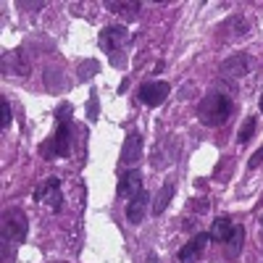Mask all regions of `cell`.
Here are the masks:
<instances>
[{"mask_svg": "<svg viewBox=\"0 0 263 263\" xmlns=\"http://www.w3.org/2000/svg\"><path fill=\"white\" fill-rule=\"evenodd\" d=\"M253 135H255V116H248L245 124L239 126V132H237V142H239V145H245V142L253 140Z\"/></svg>", "mask_w": 263, "mask_h": 263, "instance_id": "2e32d148", "label": "cell"}, {"mask_svg": "<svg viewBox=\"0 0 263 263\" xmlns=\"http://www.w3.org/2000/svg\"><path fill=\"white\" fill-rule=\"evenodd\" d=\"M98 71H100L98 61H84V63L79 66V71H77V74H79V79L84 82V79H90V77H92V74H98Z\"/></svg>", "mask_w": 263, "mask_h": 263, "instance_id": "e0dca14e", "label": "cell"}, {"mask_svg": "<svg viewBox=\"0 0 263 263\" xmlns=\"http://www.w3.org/2000/svg\"><path fill=\"white\" fill-rule=\"evenodd\" d=\"M232 229H234L232 218H229V216H218L216 221H213V227H211V232H208V237L213 239V242H227L229 234H232Z\"/></svg>", "mask_w": 263, "mask_h": 263, "instance_id": "8fae6325", "label": "cell"}, {"mask_svg": "<svg viewBox=\"0 0 263 263\" xmlns=\"http://www.w3.org/2000/svg\"><path fill=\"white\" fill-rule=\"evenodd\" d=\"M140 156H142V135L140 132H129L121 147V166H135Z\"/></svg>", "mask_w": 263, "mask_h": 263, "instance_id": "52a82bcc", "label": "cell"}, {"mask_svg": "<svg viewBox=\"0 0 263 263\" xmlns=\"http://www.w3.org/2000/svg\"><path fill=\"white\" fill-rule=\"evenodd\" d=\"M129 42V32H126V27H105L103 32H100V48L111 55V61L116 58V53H121V48Z\"/></svg>", "mask_w": 263, "mask_h": 263, "instance_id": "5b68a950", "label": "cell"}, {"mask_svg": "<svg viewBox=\"0 0 263 263\" xmlns=\"http://www.w3.org/2000/svg\"><path fill=\"white\" fill-rule=\"evenodd\" d=\"M45 150V156L48 158H69V153H71V124L69 121H58V129H55V135L53 140L42 147Z\"/></svg>", "mask_w": 263, "mask_h": 263, "instance_id": "3957f363", "label": "cell"}, {"mask_svg": "<svg viewBox=\"0 0 263 263\" xmlns=\"http://www.w3.org/2000/svg\"><path fill=\"white\" fill-rule=\"evenodd\" d=\"M171 197H174V184L168 182V184H163V190L158 192V197L153 200V213H163L166 208H168V203H171Z\"/></svg>", "mask_w": 263, "mask_h": 263, "instance_id": "5bb4252c", "label": "cell"}, {"mask_svg": "<svg viewBox=\"0 0 263 263\" xmlns=\"http://www.w3.org/2000/svg\"><path fill=\"white\" fill-rule=\"evenodd\" d=\"M34 200H42V203H48L53 211H61V200H63V195H61V179L58 177H48L42 184L34 187Z\"/></svg>", "mask_w": 263, "mask_h": 263, "instance_id": "8992f818", "label": "cell"}, {"mask_svg": "<svg viewBox=\"0 0 263 263\" xmlns=\"http://www.w3.org/2000/svg\"><path fill=\"white\" fill-rule=\"evenodd\" d=\"M150 205V192H137L135 197H129V203H126V218H129V224H140L142 218H145V211Z\"/></svg>", "mask_w": 263, "mask_h": 263, "instance_id": "9c48e42d", "label": "cell"}, {"mask_svg": "<svg viewBox=\"0 0 263 263\" xmlns=\"http://www.w3.org/2000/svg\"><path fill=\"white\" fill-rule=\"evenodd\" d=\"M234 111V103L229 95L224 92H208L203 100H200V108H197V116H200V121L205 126H221L229 121Z\"/></svg>", "mask_w": 263, "mask_h": 263, "instance_id": "6da1fadb", "label": "cell"}, {"mask_svg": "<svg viewBox=\"0 0 263 263\" xmlns=\"http://www.w3.org/2000/svg\"><path fill=\"white\" fill-rule=\"evenodd\" d=\"M260 227H263V216H260Z\"/></svg>", "mask_w": 263, "mask_h": 263, "instance_id": "7402d4cb", "label": "cell"}, {"mask_svg": "<svg viewBox=\"0 0 263 263\" xmlns=\"http://www.w3.org/2000/svg\"><path fill=\"white\" fill-rule=\"evenodd\" d=\"M137 192H142V174L137 168H129L116 184V195L119 197H135Z\"/></svg>", "mask_w": 263, "mask_h": 263, "instance_id": "ba28073f", "label": "cell"}, {"mask_svg": "<svg viewBox=\"0 0 263 263\" xmlns=\"http://www.w3.org/2000/svg\"><path fill=\"white\" fill-rule=\"evenodd\" d=\"M27 216L24 211H18V208H8L3 213V245L13 242V245H21L24 242V237H27Z\"/></svg>", "mask_w": 263, "mask_h": 263, "instance_id": "7a4b0ae2", "label": "cell"}, {"mask_svg": "<svg viewBox=\"0 0 263 263\" xmlns=\"http://www.w3.org/2000/svg\"><path fill=\"white\" fill-rule=\"evenodd\" d=\"M171 92V84L168 82H161V79H150L145 84H140V90H137V98L147 105V108H158L161 103H166Z\"/></svg>", "mask_w": 263, "mask_h": 263, "instance_id": "277c9868", "label": "cell"}, {"mask_svg": "<svg viewBox=\"0 0 263 263\" xmlns=\"http://www.w3.org/2000/svg\"><path fill=\"white\" fill-rule=\"evenodd\" d=\"M258 105H260V111H263V95H260V100H258Z\"/></svg>", "mask_w": 263, "mask_h": 263, "instance_id": "44dd1931", "label": "cell"}, {"mask_svg": "<svg viewBox=\"0 0 263 263\" xmlns=\"http://www.w3.org/2000/svg\"><path fill=\"white\" fill-rule=\"evenodd\" d=\"M87 114H90V119H95V116H98V98H95V92H92L90 103H87Z\"/></svg>", "mask_w": 263, "mask_h": 263, "instance_id": "ffe728a7", "label": "cell"}, {"mask_svg": "<svg viewBox=\"0 0 263 263\" xmlns=\"http://www.w3.org/2000/svg\"><path fill=\"white\" fill-rule=\"evenodd\" d=\"M208 239H211V237L203 234V232H200V234H195L190 242L179 250V263H195L197 258H200V253L205 250V242H208Z\"/></svg>", "mask_w": 263, "mask_h": 263, "instance_id": "30bf717a", "label": "cell"}, {"mask_svg": "<svg viewBox=\"0 0 263 263\" xmlns=\"http://www.w3.org/2000/svg\"><path fill=\"white\" fill-rule=\"evenodd\" d=\"M221 71H224V74H232V77H245V74H248V58L234 55V58L224 61V63H221Z\"/></svg>", "mask_w": 263, "mask_h": 263, "instance_id": "7c38bea8", "label": "cell"}, {"mask_svg": "<svg viewBox=\"0 0 263 263\" xmlns=\"http://www.w3.org/2000/svg\"><path fill=\"white\" fill-rule=\"evenodd\" d=\"M260 163H263V147H258V150L253 153V158H250V163H248V166H250V168H258Z\"/></svg>", "mask_w": 263, "mask_h": 263, "instance_id": "d6986e66", "label": "cell"}, {"mask_svg": "<svg viewBox=\"0 0 263 263\" xmlns=\"http://www.w3.org/2000/svg\"><path fill=\"white\" fill-rule=\"evenodd\" d=\"M11 119H13V111H11V103L3 100V129L11 126Z\"/></svg>", "mask_w": 263, "mask_h": 263, "instance_id": "ac0fdd59", "label": "cell"}, {"mask_svg": "<svg viewBox=\"0 0 263 263\" xmlns=\"http://www.w3.org/2000/svg\"><path fill=\"white\" fill-rule=\"evenodd\" d=\"M108 8H111L114 13H121L124 18H135L137 16V11H140V3H124V0H119V3H105Z\"/></svg>", "mask_w": 263, "mask_h": 263, "instance_id": "9a60e30c", "label": "cell"}, {"mask_svg": "<svg viewBox=\"0 0 263 263\" xmlns=\"http://www.w3.org/2000/svg\"><path fill=\"white\" fill-rule=\"evenodd\" d=\"M242 242H245V229L242 227H234L232 229V234H229V239H227V253L234 258V255H239V250H242Z\"/></svg>", "mask_w": 263, "mask_h": 263, "instance_id": "4fadbf2b", "label": "cell"}]
</instances>
